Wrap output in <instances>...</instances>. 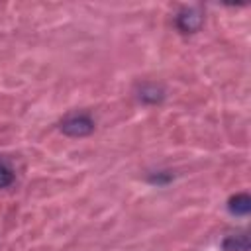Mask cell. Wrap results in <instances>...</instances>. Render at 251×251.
<instances>
[{
	"instance_id": "cell-5",
	"label": "cell",
	"mask_w": 251,
	"mask_h": 251,
	"mask_svg": "<svg viewBox=\"0 0 251 251\" xmlns=\"http://www.w3.org/2000/svg\"><path fill=\"white\" fill-rule=\"evenodd\" d=\"M14 182V171L8 167V163L0 161V188H6Z\"/></svg>"
},
{
	"instance_id": "cell-2",
	"label": "cell",
	"mask_w": 251,
	"mask_h": 251,
	"mask_svg": "<svg viewBox=\"0 0 251 251\" xmlns=\"http://www.w3.org/2000/svg\"><path fill=\"white\" fill-rule=\"evenodd\" d=\"M202 24H204V16L196 8H184L176 16V27L182 33H194L202 27Z\"/></svg>"
},
{
	"instance_id": "cell-4",
	"label": "cell",
	"mask_w": 251,
	"mask_h": 251,
	"mask_svg": "<svg viewBox=\"0 0 251 251\" xmlns=\"http://www.w3.org/2000/svg\"><path fill=\"white\" fill-rule=\"evenodd\" d=\"M226 251H249V235L247 233H237V235H229L224 241Z\"/></svg>"
},
{
	"instance_id": "cell-3",
	"label": "cell",
	"mask_w": 251,
	"mask_h": 251,
	"mask_svg": "<svg viewBox=\"0 0 251 251\" xmlns=\"http://www.w3.org/2000/svg\"><path fill=\"white\" fill-rule=\"evenodd\" d=\"M227 208H229V212L235 214V216H247L249 210H251V198H249V194L239 192V194L231 196L229 202H227Z\"/></svg>"
},
{
	"instance_id": "cell-1",
	"label": "cell",
	"mask_w": 251,
	"mask_h": 251,
	"mask_svg": "<svg viewBox=\"0 0 251 251\" xmlns=\"http://www.w3.org/2000/svg\"><path fill=\"white\" fill-rule=\"evenodd\" d=\"M61 131L71 137H84L94 131V120L88 114H71L61 122Z\"/></svg>"
},
{
	"instance_id": "cell-6",
	"label": "cell",
	"mask_w": 251,
	"mask_h": 251,
	"mask_svg": "<svg viewBox=\"0 0 251 251\" xmlns=\"http://www.w3.org/2000/svg\"><path fill=\"white\" fill-rule=\"evenodd\" d=\"M161 96H163V94H161V90H159L157 86H151V88H149V86H143V88H141V98H143V100L157 102V100H161Z\"/></svg>"
}]
</instances>
